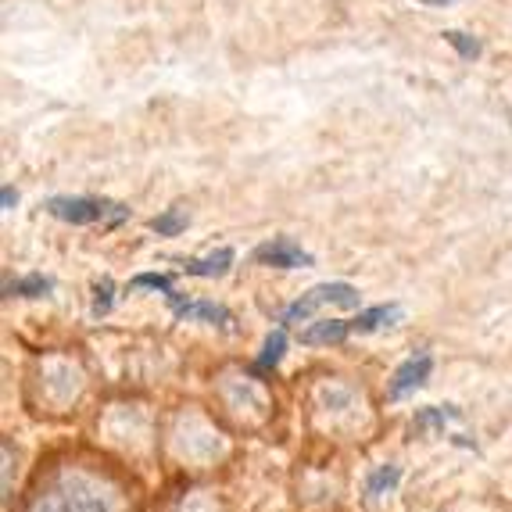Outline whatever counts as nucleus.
Wrapping results in <instances>:
<instances>
[{
  "mask_svg": "<svg viewBox=\"0 0 512 512\" xmlns=\"http://www.w3.org/2000/svg\"><path fill=\"white\" fill-rule=\"evenodd\" d=\"M47 212L61 222H72V226H90V222L119 226V222L129 219V208L115 205V201H104V197H51Z\"/></svg>",
  "mask_w": 512,
  "mask_h": 512,
  "instance_id": "obj_1",
  "label": "nucleus"
},
{
  "mask_svg": "<svg viewBox=\"0 0 512 512\" xmlns=\"http://www.w3.org/2000/svg\"><path fill=\"white\" fill-rule=\"evenodd\" d=\"M359 308V291L351 287V283H319L312 287L308 294H301L294 305L283 308V326H298V323H308V319L316 316L319 308Z\"/></svg>",
  "mask_w": 512,
  "mask_h": 512,
  "instance_id": "obj_2",
  "label": "nucleus"
},
{
  "mask_svg": "<svg viewBox=\"0 0 512 512\" xmlns=\"http://www.w3.org/2000/svg\"><path fill=\"white\" fill-rule=\"evenodd\" d=\"M176 312V319H187V323H208V326H219V330H233V316L230 308L215 305V301H183V294H165Z\"/></svg>",
  "mask_w": 512,
  "mask_h": 512,
  "instance_id": "obj_3",
  "label": "nucleus"
},
{
  "mask_svg": "<svg viewBox=\"0 0 512 512\" xmlns=\"http://www.w3.org/2000/svg\"><path fill=\"white\" fill-rule=\"evenodd\" d=\"M255 262L258 265H269V269H308V265L316 262V258L301 251L294 240L287 237H276V240H265L255 248Z\"/></svg>",
  "mask_w": 512,
  "mask_h": 512,
  "instance_id": "obj_4",
  "label": "nucleus"
},
{
  "mask_svg": "<svg viewBox=\"0 0 512 512\" xmlns=\"http://www.w3.org/2000/svg\"><path fill=\"white\" fill-rule=\"evenodd\" d=\"M430 369H434V359H430L427 351H419V355L405 359L402 366L394 369L391 384H387V398H391V402H398V398L412 394L416 387H423L430 380Z\"/></svg>",
  "mask_w": 512,
  "mask_h": 512,
  "instance_id": "obj_5",
  "label": "nucleus"
},
{
  "mask_svg": "<svg viewBox=\"0 0 512 512\" xmlns=\"http://www.w3.org/2000/svg\"><path fill=\"white\" fill-rule=\"evenodd\" d=\"M233 248H219L208 258H183L180 269L187 276H201V280H215V276H226L233 269Z\"/></svg>",
  "mask_w": 512,
  "mask_h": 512,
  "instance_id": "obj_6",
  "label": "nucleus"
},
{
  "mask_svg": "<svg viewBox=\"0 0 512 512\" xmlns=\"http://www.w3.org/2000/svg\"><path fill=\"white\" fill-rule=\"evenodd\" d=\"M394 319H402V308H398V305H376V308L359 312L355 319H348V323H351V333L366 337V333H376V330H384V326H394Z\"/></svg>",
  "mask_w": 512,
  "mask_h": 512,
  "instance_id": "obj_7",
  "label": "nucleus"
},
{
  "mask_svg": "<svg viewBox=\"0 0 512 512\" xmlns=\"http://www.w3.org/2000/svg\"><path fill=\"white\" fill-rule=\"evenodd\" d=\"M351 337V323L344 319H319L308 330H301V344H341Z\"/></svg>",
  "mask_w": 512,
  "mask_h": 512,
  "instance_id": "obj_8",
  "label": "nucleus"
},
{
  "mask_svg": "<svg viewBox=\"0 0 512 512\" xmlns=\"http://www.w3.org/2000/svg\"><path fill=\"white\" fill-rule=\"evenodd\" d=\"M54 283L47 276H22V280H4V298H43L51 294Z\"/></svg>",
  "mask_w": 512,
  "mask_h": 512,
  "instance_id": "obj_9",
  "label": "nucleus"
},
{
  "mask_svg": "<svg viewBox=\"0 0 512 512\" xmlns=\"http://www.w3.org/2000/svg\"><path fill=\"white\" fill-rule=\"evenodd\" d=\"M398 484H402V466H376L366 480V495L380 498V495H387V491H394Z\"/></svg>",
  "mask_w": 512,
  "mask_h": 512,
  "instance_id": "obj_10",
  "label": "nucleus"
},
{
  "mask_svg": "<svg viewBox=\"0 0 512 512\" xmlns=\"http://www.w3.org/2000/svg\"><path fill=\"white\" fill-rule=\"evenodd\" d=\"M283 351H287V326H280V330H273L269 337H265V348H262V355H258L255 369H273V366H280Z\"/></svg>",
  "mask_w": 512,
  "mask_h": 512,
  "instance_id": "obj_11",
  "label": "nucleus"
},
{
  "mask_svg": "<svg viewBox=\"0 0 512 512\" xmlns=\"http://www.w3.org/2000/svg\"><path fill=\"white\" fill-rule=\"evenodd\" d=\"M151 230L158 233V237H180V233L187 230V215H183L180 208H169V212L154 215Z\"/></svg>",
  "mask_w": 512,
  "mask_h": 512,
  "instance_id": "obj_12",
  "label": "nucleus"
},
{
  "mask_svg": "<svg viewBox=\"0 0 512 512\" xmlns=\"http://www.w3.org/2000/svg\"><path fill=\"white\" fill-rule=\"evenodd\" d=\"M111 305H115V283H111V276H101L94 283V316H108Z\"/></svg>",
  "mask_w": 512,
  "mask_h": 512,
  "instance_id": "obj_13",
  "label": "nucleus"
},
{
  "mask_svg": "<svg viewBox=\"0 0 512 512\" xmlns=\"http://www.w3.org/2000/svg\"><path fill=\"white\" fill-rule=\"evenodd\" d=\"M444 43H452L455 51L462 54V58H480V40H473L470 33H459V29H444Z\"/></svg>",
  "mask_w": 512,
  "mask_h": 512,
  "instance_id": "obj_14",
  "label": "nucleus"
},
{
  "mask_svg": "<svg viewBox=\"0 0 512 512\" xmlns=\"http://www.w3.org/2000/svg\"><path fill=\"white\" fill-rule=\"evenodd\" d=\"M129 287L137 291V287H147V291H162V294H172V280L162 273H140L129 280Z\"/></svg>",
  "mask_w": 512,
  "mask_h": 512,
  "instance_id": "obj_15",
  "label": "nucleus"
},
{
  "mask_svg": "<svg viewBox=\"0 0 512 512\" xmlns=\"http://www.w3.org/2000/svg\"><path fill=\"white\" fill-rule=\"evenodd\" d=\"M0 205H4V212H11V208L18 205V194H15V187H4V190H0Z\"/></svg>",
  "mask_w": 512,
  "mask_h": 512,
  "instance_id": "obj_16",
  "label": "nucleus"
},
{
  "mask_svg": "<svg viewBox=\"0 0 512 512\" xmlns=\"http://www.w3.org/2000/svg\"><path fill=\"white\" fill-rule=\"evenodd\" d=\"M419 4H430V8H444V4H452V0H419Z\"/></svg>",
  "mask_w": 512,
  "mask_h": 512,
  "instance_id": "obj_17",
  "label": "nucleus"
}]
</instances>
